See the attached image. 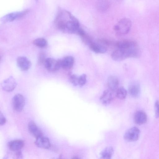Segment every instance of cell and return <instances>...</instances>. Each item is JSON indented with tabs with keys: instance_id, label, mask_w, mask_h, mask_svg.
<instances>
[{
	"instance_id": "5",
	"label": "cell",
	"mask_w": 159,
	"mask_h": 159,
	"mask_svg": "<svg viewBox=\"0 0 159 159\" xmlns=\"http://www.w3.org/2000/svg\"><path fill=\"white\" fill-rule=\"evenodd\" d=\"M25 103V98L20 94H16L12 98V106L14 110L16 111H21L24 107Z\"/></svg>"
},
{
	"instance_id": "25",
	"label": "cell",
	"mask_w": 159,
	"mask_h": 159,
	"mask_svg": "<svg viewBox=\"0 0 159 159\" xmlns=\"http://www.w3.org/2000/svg\"><path fill=\"white\" fill-rule=\"evenodd\" d=\"M46 59L45 53L43 52H41L39 56L38 60V63L39 64H44Z\"/></svg>"
},
{
	"instance_id": "29",
	"label": "cell",
	"mask_w": 159,
	"mask_h": 159,
	"mask_svg": "<svg viewBox=\"0 0 159 159\" xmlns=\"http://www.w3.org/2000/svg\"><path fill=\"white\" fill-rule=\"evenodd\" d=\"M1 56H0V61L1 60Z\"/></svg>"
},
{
	"instance_id": "6",
	"label": "cell",
	"mask_w": 159,
	"mask_h": 159,
	"mask_svg": "<svg viewBox=\"0 0 159 159\" xmlns=\"http://www.w3.org/2000/svg\"><path fill=\"white\" fill-rule=\"evenodd\" d=\"M140 135L139 129L138 128L134 126L129 128L125 132L124 138L126 141L134 142L138 139Z\"/></svg>"
},
{
	"instance_id": "14",
	"label": "cell",
	"mask_w": 159,
	"mask_h": 159,
	"mask_svg": "<svg viewBox=\"0 0 159 159\" xmlns=\"http://www.w3.org/2000/svg\"><path fill=\"white\" fill-rule=\"evenodd\" d=\"M147 119V116L146 113L141 110H139L136 111L134 116V121L138 125L145 124L146 122Z\"/></svg>"
},
{
	"instance_id": "22",
	"label": "cell",
	"mask_w": 159,
	"mask_h": 159,
	"mask_svg": "<svg viewBox=\"0 0 159 159\" xmlns=\"http://www.w3.org/2000/svg\"><path fill=\"white\" fill-rule=\"evenodd\" d=\"M34 44L37 47L40 48L46 47L48 44L47 40L43 38H37L34 41Z\"/></svg>"
},
{
	"instance_id": "10",
	"label": "cell",
	"mask_w": 159,
	"mask_h": 159,
	"mask_svg": "<svg viewBox=\"0 0 159 159\" xmlns=\"http://www.w3.org/2000/svg\"><path fill=\"white\" fill-rule=\"evenodd\" d=\"M28 12L26 10L22 12L11 13L8 14L2 18L1 20L4 22H10L20 18L26 14Z\"/></svg>"
},
{
	"instance_id": "9",
	"label": "cell",
	"mask_w": 159,
	"mask_h": 159,
	"mask_svg": "<svg viewBox=\"0 0 159 159\" xmlns=\"http://www.w3.org/2000/svg\"><path fill=\"white\" fill-rule=\"evenodd\" d=\"M140 86L138 82L134 81L130 84L128 91L129 95L133 98L138 97L140 93Z\"/></svg>"
},
{
	"instance_id": "12",
	"label": "cell",
	"mask_w": 159,
	"mask_h": 159,
	"mask_svg": "<svg viewBox=\"0 0 159 159\" xmlns=\"http://www.w3.org/2000/svg\"><path fill=\"white\" fill-rule=\"evenodd\" d=\"M28 128L30 134L36 138L43 135L41 129L33 121L29 123Z\"/></svg>"
},
{
	"instance_id": "11",
	"label": "cell",
	"mask_w": 159,
	"mask_h": 159,
	"mask_svg": "<svg viewBox=\"0 0 159 159\" xmlns=\"http://www.w3.org/2000/svg\"><path fill=\"white\" fill-rule=\"evenodd\" d=\"M16 61L18 67L23 71L27 70L31 66V63L30 61L24 56L18 57Z\"/></svg>"
},
{
	"instance_id": "15",
	"label": "cell",
	"mask_w": 159,
	"mask_h": 159,
	"mask_svg": "<svg viewBox=\"0 0 159 159\" xmlns=\"http://www.w3.org/2000/svg\"><path fill=\"white\" fill-rule=\"evenodd\" d=\"M35 144L38 147L42 148L48 149L50 146L49 139L43 135L36 138Z\"/></svg>"
},
{
	"instance_id": "3",
	"label": "cell",
	"mask_w": 159,
	"mask_h": 159,
	"mask_svg": "<svg viewBox=\"0 0 159 159\" xmlns=\"http://www.w3.org/2000/svg\"><path fill=\"white\" fill-rule=\"evenodd\" d=\"M132 26L130 20L123 18L119 20L113 27V30L116 34L123 36L127 34L130 31Z\"/></svg>"
},
{
	"instance_id": "1",
	"label": "cell",
	"mask_w": 159,
	"mask_h": 159,
	"mask_svg": "<svg viewBox=\"0 0 159 159\" xmlns=\"http://www.w3.org/2000/svg\"><path fill=\"white\" fill-rule=\"evenodd\" d=\"M54 23L58 29L70 34L77 33L80 28L77 19L71 13L66 10L62 11L58 13Z\"/></svg>"
},
{
	"instance_id": "26",
	"label": "cell",
	"mask_w": 159,
	"mask_h": 159,
	"mask_svg": "<svg viewBox=\"0 0 159 159\" xmlns=\"http://www.w3.org/2000/svg\"><path fill=\"white\" fill-rule=\"evenodd\" d=\"M158 105L159 102L157 100L156 101L154 105L155 116L156 118H158L159 117Z\"/></svg>"
},
{
	"instance_id": "17",
	"label": "cell",
	"mask_w": 159,
	"mask_h": 159,
	"mask_svg": "<svg viewBox=\"0 0 159 159\" xmlns=\"http://www.w3.org/2000/svg\"><path fill=\"white\" fill-rule=\"evenodd\" d=\"M24 143L20 139H16L11 141L8 144L9 148L12 151L20 150L24 147Z\"/></svg>"
},
{
	"instance_id": "24",
	"label": "cell",
	"mask_w": 159,
	"mask_h": 159,
	"mask_svg": "<svg viewBox=\"0 0 159 159\" xmlns=\"http://www.w3.org/2000/svg\"><path fill=\"white\" fill-rule=\"evenodd\" d=\"M79 77L75 75H71L70 77V82L74 86H76L78 85Z\"/></svg>"
},
{
	"instance_id": "20",
	"label": "cell",
	"mask_w": 159,
	"mask_h": 159,
	"mask_svg": "<svg viewBox=\"0 0 159 159\" xmlns=\"http://www.w3.org/2000/svg\"><path fill=\"white\" fill-rule=\"evenodd\" d=\"M114 153V149L111 147H108L103 149L100 153L101 158L110 159L111 158Z\"/></svg>"
},
{
	"instance_id": "13",
	"label": "cell",
	"mask_w": 159,
	"mask_h": 159,
	"mask_svg": "<svg viewBox=\"0 0 159 159\" xmlns=\"http://www.w3.org/2000/svg\"><path fill=\"white\" fill-rule=\"evenodd\" d=\"M112 91L110 90H105L100 98L101 102L104 105L110 104L112 101L113 98Z\"/></svg>"
},
{
	"instance_id": "19",
	"label": "cell",
	"mask_w": 159,
	"mask_h": 159,
	"mask_svg": "<svg viewBox=\"0 0 159 159\" xmlns=\"http://www.w3.org/2000/svg\"><path fill=\"white\" fill-rule=\"evenodd\" d=\"M96 7L100 12H104L108 10L110 4L107 0H98L96 2Z\"/></svg>"
},
{
	"instance_id": "18",
	"label": "cell",
	"mask_w": 159,
	"mask_h": 159,
	"mask_svg": "<svg viewBox=\"0 0 159 159\" xmlns=\"http://www.w3.org/2000/svg\"><path fill=\"white\" fill-rule=\"evenodd\" d=\"M107 83L109 89L111 91H114L118 88L119 81L116 77L112 75L108 78Z\"/></svg>"
},
{
	"instance_id": "23",
	"label": "cell",
	"mask_w": 159,
	"mask_h": 159,
	"mask_svg": "<svg viewBox=\"0 0 159 159\" xmlns=\"http://www.w3.org/2000/svg\"><path fill=\"white\" fill-rule=\"evenodd\" d=\"M87 81V76L84 74H83L79 77L78 85L80 86H82L86 83Z\"/></svg>"
},
{
	"instance_id": "21",
	"label": "cell",
	"mask_w": 159,
	"mask_h": 159,
	"mask_svg": "<svg viewBox=\"0 0 159 159\" xmlns=\"http://www.w3.org/2000/svg\"><path fill=\"white\" fill-rule=\"evenodd\" d=\"M127 95V91L123 87L118 88L116 91V97L120 100L125 99Z\"/></svg>"
},
{
	"instance_id": "4",
	"label": "cell",
	"mask_w": 159,
	"mask_h": 159,
	"mask_svg": "<svg viewBox=\"0 0 159 159\" xmlns=\"http://www.w3.org/2000/svg\"><path fill=\"white\" fill-rule=\"evenodd\" d=\"M44 64L46 70L51 72L57 71L61 67V60L53 58H46Z\"/></svg>"
},
{
	"instance_id": "8",
	"label": "cell",
	"mask_w": 159,
	"mask_h": 159,
	"mask_svg": "<svg viewBox=\"0 0 159 159\" xmlns=\"http://www.w3.org/2000/svg\"><path fill=\"white\" fill-rule=\"evenodd\" d=\"M98 42L93 41L89 45L90 49L94 52L97 53H104L107 50L106 45L101 41Z\"/></svg>"
},
{
	"instance_id": "7",
	"label": "cell",
	"mask_w": 159,
	"mask_h": 159,
	"mask_svg": "<svg viewBox=\"0 0 159 159\" xmlns=\"http://www.w3.org/2000/svg\"><path fill=\"white\" fill-rule=\"evenodd\" d=\"M1 85L2 89L4 91L10 92L15 89L17 85V83L15 78L12 76H10L3 81Z\"/></svg>"
},
{
	"instance_id": "28",
	"label": "cell",
	"mask_w": 159,
	"mask_h": 159,
	"mask_svg": "<svg viewBox=\"0 0 159 159\" xmlns=\"http://www.w3.org/2000/svg\"><path fill=\"white\" fill-rule=\"evenodd\" d=\"M15 155L17 158H22V154L20 150L16 151Z\"/></svg>"
},
{
	"instance_id": "2",
	"label": "cell",
	"mask_w": 159,
	"mask_h": 159,
	"mask_svg": "<svg viewBox=\"0 0 159 159\" xmlns=\"http://www.w3.org/2000/svg\"><path fill=\"white\" fill-rule=\"evenodd\" d=\"M139 55L138 45L134 41L121 48H117L111 54V58L116 61H121L130 57H137Z\"/></svg>"
},
{
	"instance_id": "27",
	"label": "cell",
	"mask_w": 159,
	"mask_h": 159,
	"mask_svg": "<svg viewBox=\"0 0 159 159\" xmlns=\"http://www.w3.org/2000/svg\"><path fill=\"white\" fill-rule=\"evenodd\" d=\"M6 119L3 114L0 111V125H3L6 122Z\"/></svg>"
},
{
	"instance_id": "16",
	"label": "cell",
	"mask_w": 159,
	"mask_h": 159,
	"mask_svg": "<svg viewBox=\"0 0 159 159\" xmlns=\"http://www.w3.org/2000/svg\"><path fill=\"white\" fill-rule=\"evenodd\" d=\"M74 63V57L71 56H67L61 60V67L65 70H68L73 66Z\"/></svg>"
}]
</instances>
